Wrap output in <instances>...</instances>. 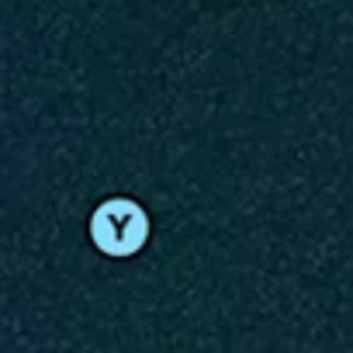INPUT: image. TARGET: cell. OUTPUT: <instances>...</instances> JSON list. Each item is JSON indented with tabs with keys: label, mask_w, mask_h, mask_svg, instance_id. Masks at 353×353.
Returning <instances> with one entry per match:
<instances>
[{
	"label": "cell",
	"mask_w": 353,
	"mask_h": 353,
	"mask_svg": "<svg viewBox=\"0 0 353 353\" xmlns=\"http://www.w3.org/2000/svg\"><path fill=\"white\" fill-rule=\"evenodd\" d=\"M90 239L111 260L135 256L149 243V215L132 198H108L90 215Z\"/></svg>",
	"instance_id": "cell-1"
}]
</instances>
